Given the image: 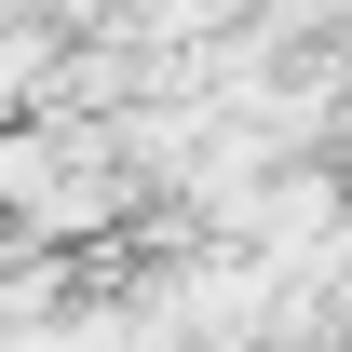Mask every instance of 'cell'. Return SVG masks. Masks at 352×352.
Here are the masks:
<instances>
[{
  "label": "cell",
  "instance_id": "1",
  "mask_svg": "<svg viewBox=\"0 0 352 352\" xmlns=\"http://www.w3.org/2000/svg\"><path fill=\"white\" fill-rule=\"evenodd\" d=\"M339 339H352V271H339Z\"/></svg>",
  "mask_w": 352,
  "mask_h": 352
}]
</instances>
